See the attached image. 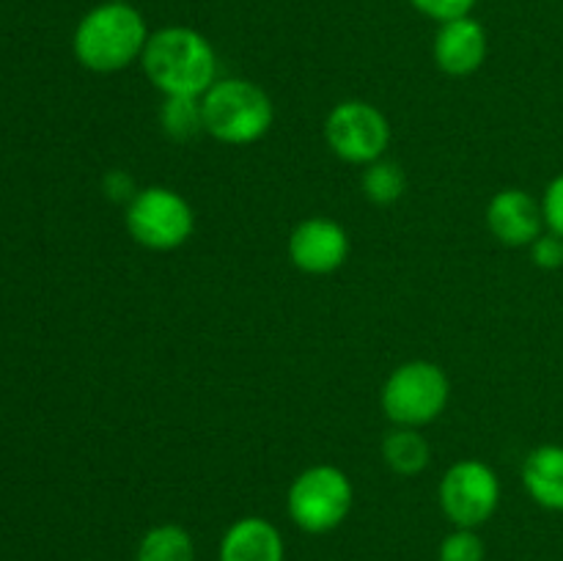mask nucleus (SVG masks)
Masks as SVG:
<instances>
[{
  "label": "nucleus",
  "instance_id": "f257e3e1",
  "mask_svg": "<svg viewBox=\"0 0 563 561\" xmlns=\"http://www.w3.org/2000/svg\"><path fill=\"white\" fill-rule=\"evenodd\" d=\"M141 66L148 82L165 97H203L218 82V53L212 42L187 25L154 31Z\"/></svg>",
  "mask_w": 563,
  "mask_h": 561
},
{
  "label": "nucleus",
  "instance_id": "f03ea898",
  "mask_svg": "<svg viewBox=\"0 0 563 561\" xmlns=\"http://www.w3.org/2000/svg\"><path fill=\"white\" fill-rule=\"evenodd\" d=\"M148 36L152 33H148L146 20L135 6L124 0H108V3L93 6L77 22L71 47L86 69L110 75L141 61Z\"/></svg>",
  "mask_w": 563,
  "mask_h": 561
},
{
  "label": "nucleus",
  "instance_id": "7ed1b4c3",
  "mask_svg": "<svg viewBox=\"0 0 563 561\" xmlns=\"http://www.w3.org/2000/svg\"><path fill=\"white\" fill-rule=\"evenodd\" d=\"M203 132L225 146L262 141L275 119L273 99L262 86L242 77H223L201 97Z\"/></svg>",
  "mask_w": 563,
  "mask_h": 561
},
{
  "label": "nucleus",
  "instance_id": "20e7f679",
  "mask_svg": "<svg viewBox=\"0 0 563 561\" xmlns=\"http://www.w3.org/2000/svg\"><path fill=\"white\" fill-rule=\"evenodd\" d=\"M451 383L432 361H407L388 374L379 394L383 413L396 427H423L443 416Z\"/></svg>",
  "mask_w": 563,
  "mask_h": 561
},
{
  "label": "nucleus",
  "instance_id": "39448f33",
  "mask_svg": "<svg viewBox=\"0 0 563 561\" xmlns=\"http://www.w3.org/2000/svg\"><path fill=\"white\" fill-rule=\"evenodd\" d=\"M352 501L355 490L341 468L311 465L289 484L286 509L300 531L328 534L350 517Z\"/></svg>",
  "mask_w": 563,
  "mask_h": 561
},
{
  "label": "nucleus",
  "instance_id": "423d86ee",
  "mask_svg": "<svg viewBox=\"0 0 563 561\" xmlns=\"http://www.w3.org/2000/svg\"><path fill=\"white\" fill-rule=\"evenodd\" d=\"M124 223L137 245L148 251H176L196 231V209L174 187L152 185L130 198Z\"/></svg>",
  "mask_w": 563,
  "mask_h": 561
},
{
  "label": "nucleus",
  "instance_id": "0eeeda50",
  "mask_svg": "<svg viewBox=\"0 0 563 561\" xmlns=\"http://www.w3.org/2000/svg\"><path fill=\"white\" fill-rule=\"evenodd\" d=\"M324 141L344 163L368 165L385 157V148L390 146V124L377 105L346 99L324 119Z\"/></svg>",
  "mask_w": 563,
  "mask_h": 561
},
{
  "label": "nucleus",
  "instance_id": "6e6552de",
  "mask_svg": "<svg viewBox=\"0 0 563 561\" xmlns=\"http://www.w3.org/2000/svg\"><path fill=\"white\" fill-rule=\"evenodd\" d=\"M438 498L456 528H478L498 512L500 479L487 462L460 460L440 479Z\"/></svg>",
  "mask_w": 563,
  "mask_h": 561
},
{
  "label": "nucleus",
  "instance_id": "1a4fd4ad",
  "mask_svg": "<svg viewBox=\"0 0 563 561\" xmlns=\"http://www.w3.org/2000/svg\"><path fill=\"white\" fill-rule=\"evenodd\" d=\"M289 258L300 273L330 275L350 258V234L333 218H306L291 229Z\"/></svg>",
  "mask_w": 563,
  "mask_h": 561
},
{
  "label": "nucleus",
  "instance_id": "9d476101",
  "mask_svg": "<svg viewBox=\"0 0 563 561\" xmlns=\"http://www.w3.org/2000/svg\"><path fill=\"white\" fill-rule=\"evenodd\" d=\"M487 229L498 242L509 248H526L544 229L542 201L520 187H504L487 204Z\"/></svg>",
  "mask_w": 563,
  "mask_h": 561
},
{
  "label": "nucleus",
  "instance_id": "9b49d317",
  "mask_svg": "<svg viewBox=\"0 0 563 561\" xmlns=\"http://www.w3.org/2000/svg\"><path fill=\"white\" fill-rule=\"evenodd\" d=\"M434 64L451 77H467L487 61V31L473 16L443 22L432 44Z\"/></svg>",
  "mask_w": 563,
  "mask_h": 561
},
{
  "label": "nucleus",
  "instance_id": "f8f14e48",
  "mask_svg": "<svg viewBox=\"0 0 563 561\" xmlns=\"http://www.w3.org/2000/svg\"><path fill=\"white\" fill-rule=\"evenodd\" d=\"M220 561H284L286 544L267 517H240L225 528L218 550Z\"/></svg>",
  "mask_w": 563,
  "mask_h": 561
},
{
  "label": "nucleus",
  "instance_id": "ddd939ff",
  "mask_svg": "<svg viewBox=\"0 0 563 561\" xmlns=\"http://www.w3.org/2000/svg\"><path fill=\"white\" fill-rule=\"evenodd\" d=\"M522 487L542 509L563 512V446H537L522 462Z\"/></svg>",
  "mask_w": 563,
  "mask_h": 561
},
{
  "label": "nucleus",
  "instance_id": "4468645a",
  "mask_svg": "<svg viewBox=\"0 0 563 561\" xmlns=\"http://www.w3.org/2000/svg\"><path fill=\"white\" fill-rule=\"evenodd\" d=\"M383 460L396 476L410 479L427 471L429 460H432V449H429L427 438L416 427H396L394 432L385 435Z\"/></svg>",
  "mask_w": 563,
  "mask_h": 561
},
{
  "label": "nucleus",
  "instance_id": "2eb2a0df",
  "mask_svg": "<svg viewBox=\"0 0 563 561\" xmlns=\"http://www.w3.org/2000/svg\"><path fill=\"white\" fill-rule=\"evenodd\" d=\"M135 561H196V542L185 526L159 522L141 537Z\"/></svg>",
  "mask_w": 563,
  "mask_h": 561
},
{
  "label": "nucleus",
  "instance_id": "dca6fc26",
  "mask_svg": "<svg viewBox=\"0 0 563 561\" xmlns=\"http://www.w3.org/2000/svg\"><path fill=\"white\" fill-rule=\"evenodd\" d=\"M361 187L368 201L379 204V207H388V204H396L405 196L407 176L399 163H390V160L383 157L377 163L363 165Z\"/></svg>",
  "mask_w": 563,
  "mask_h": 561
},
{
  "label": "nucleus",
  "instance_id": "f3484780",
  "mask_svg": "<svg viewBox=\"0 0 563 561\" xmlns=\"http://www.w3.org/2000/svg\"><path fill=\"white\" fill-rule=\"evenodd\" d=\"M159 124L165 135L174 141H190L198 132H203V110L201 97H165L159 108Z\"/></svg>",
  "mask_w": 563,
  "mask_h": 561
},
{
  "label": "nucleus",
  "instance_id": "a211bd4d",
  "mask_svg": "<svg viewBox=\"0 0 563 561\" xmlns=\"http://www.w3.org/2000/svg\"><path fill=\"white\" fill-rule=\"evenodd\" d=\"M440 561H484V542L476 528H456L440 542Z\"/></svg>",
  "mask_w": 563,
  "mask_h": 561
},
{
  "label": "nucleus",
  "instance_id": "6ab92c4d",
  "mask_svg": "<svg viewBox=\"0 0 563 561\" xmlns=\"http://www.w3.org/2000/svg\"><path fill=\"white\" fill-rule=\"evenodd\" d=\"M476 3L478 0H410L412 9L421 11L429 20L440 22V25L451 20H460V16H471Z\"/></svg>",
  "mask_w": 563,
  "mask_h": 561
},
{
  "label": "nucleus",
  "instance_id": "aec40b11",
  "mask_svg": "<svg viewBox=\"0 0 563 561\" xmlns=\"http://www.w3.org/2000/svg\"><path fill=\"white\" fill-rule=\"evenodd\" d=\"M528 248H531V262L537 264L539 270L563 267V237L553 234V231H542Z\"/></svg>",
  "mask_w": 563,
  "mask_h": 561
},
{
  "label": "nucleus",
  "instance_id": "412c9836",
  "mask_svg": "<svg viewBox=\"0 0 563 561\" xmlns=\"http://www.w3.org/2000/svg\"><path fill=\"white\" fill-rule=\"evenodd\" d=\"M542 215H544V229L563 237V174L555 176V179L544 187Z\"/></svg>",
  "mask_w": 563,
  "mask_h": 561
}]
</instances>
